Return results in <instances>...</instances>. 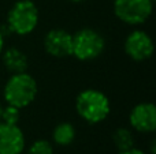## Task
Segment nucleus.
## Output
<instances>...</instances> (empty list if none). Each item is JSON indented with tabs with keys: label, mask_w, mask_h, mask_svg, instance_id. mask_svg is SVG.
<instances>
[{
	"label": "nucleus",
	"mask_w": 156,
	"mask_h": 154,
	"mask_svg": "<svg viewBox=\"0 0 156 154\" xmlns=\"http://www.w3.org/2000/svg\"><path fill=\"white\" fill-rule=\"evenodd\" d=\"M76 109L85 122L97 124L105 120L110 115V101L104 93L96 89H86L78 94Z\"/></svg>",
	"instance_id": "nucleus-1"
},
{
	"label": "nucleus",
	"mask_w": 156,
	"mask_h": 154,
	"mask_svg": "<svg viewBox=\"0 0 156 154\" xmlns=\"http://www.w3.org/2000/svg\"><path fill=\"white\" fill-rule=\"evenodd\" d=\"M4 100L8 105L25 108L34 101L37 95V83L34 78L26 72L12 74L4 86Z\"/></svg>",
	"instance_id": "nucleus-2"
},
{
	"label": "nucleus",
	"mask_w": 156,
	"mask_h": 154,
	"mask_svg": "<svg viewBox=\"0 0 156 154\" xmlns=\"http://www.w3.org/2000/svg\"><path fill=\"white\" fill-rule=\"evenodd\" d=\"M38 23V10L32 0H19L11 7L7 15V26L15 34L26 35Z\"/></svg>",
	"instance_id": "nucleus-3"
},
{
	"label": "nucleus",
	"mask_w": 156,
	"mask_h": 154,
	"mask_svg": "<svg viewBox=\"0 0 156 154\" xmlns=\"http://www.w3.org/2000/svg\"><path fill=\"white\" fill-rule=\"evenodd\" d=\"M105 46L104 37L94 29L78 30L76 34H73V55L78 60L89 62L103 53Z\"/></svg>",
	"instance_id": "nucleus-4"
},
{
	"label": "nucleus",
	"mask_w": 156,
	"mask_h": 154,
	"mask_svg": "<svg viewBox=\"0 0 156 154\" xmlns=\"http://www.w3.org/2000/svg\"><path fill=\"white\" fill-rule=\"evenodd\" d=\"M154 3L151 0H115L114 12L123 23L140 25L151 16Z\"/></svg>",
	"instance_id": "nucleus-5"
},
{
	"label": "nucleus",
	"mask_w": 156,
	"mask_h": 154,
	"mask_svg": "<svg viewBox=\"0 0 156 154\" xmlns=\"http://www.w3.org/2000/svg\"><path fill=\"white\" fill-rule=\"evenodd\" d=\"M125 52L136 62L148 60L154 53V41L143 30H134L125 41Z\"/></svg>",
	"instance_id": "nucleus-6"
},
{
	"label": "nucleus",
	"mask_w": 156,
	"mask_h": 154,
	"mask_svg": "<svg viewBox=\"0 0 156 154\" xmlns=\"http://www.w3.org/2000/svg\"><path fill=\"white\" fill-rule=\"evenodd\" d=\"M47 53L54 57H67L73 55V34L63 29H52L44 38Z\"/></svg>",
	"instance_id": "nucleus-7"
},
{
	"label": "nucleus",
	"mask_w": 156,
	"mask_h": 154,
	"mask_svg": "<svg viewBox=\"0 0 156 154\" xmlns=\"http://www.w3.org/2000/svg\"><path fill=\"white\" fill-rule=\"evenodd\" d=\"M130 126L138 132H152L156 128V108L151 102H141L132 109Z\"/></svg>",
	"instance_id": "nucleus-8"
},
{
	"label": "nucleus",
	"mask_w": 156,
	"mask_h": 154,
	"mask_svg": "<svg viewBox=\"0 0 156 154\" xmlns=\"http://www.w3.org/2000/svg\"><path fill=\"white\" fill-rule=\"evenodd\" d=\"M25 149V136L18 126L0 123V154H21Z\"/></svg>",
	"instance_id": "nucleus-9"
},
{
	"label": "nucleus",
	"mask_w": 156,
	"mask_h": 154,
	"mask_svg": "<svg viewBox=\"0 0 156 154\" xmlns=\"http://www.w3.org/2000/svg\"><path fill=\"white\" fill-rule=\"evenodd\" d=\"M3 64L11 74L26 72L29 60L27 56L18 48H8L3 53Z\"/></svg>",
	"instance_id": "nucleus-10"
},
{
	"label": "nucleus",
	"mask_w": 156,
	"mask_h": 154,
	"mask_svg": "<svg viewBox=\"0 0 156 154\" xmlns=\"http://www.w3.org/2000/svg\"><path fill=\"white\" fill-rule=\"evenodd\" d=\"M52 139L59 146H69L76 139V128L70 123H60L54 128Z\"/></svg>",
	"instance_id": "nucleus-11"
},
{
	"label": "nucleus",
	"mask_w": 156,
	"mask_h": 154,
	"mask_svg": "<svg viewBox=\"0 0 156 154\" xmlns=\"http://www.w3.org/2000/svg\"><path fill=\"white\" fill-rule=\"evenodd\" d=\"M112 142L119 152H125V150H129L132 147H134V136H133V132L129 128H125V127L116 128L112 135Z\"/></svg>",
	"instance_id": "nucleus-12"
},
{
	"label": "nucleus",
	"mask_w": 156,
	"mask_h": 154,
	"mask_svg": "<svg viewBox=\"0 0 156 154\" xmlns=\"http://www.w3.org/2000/svg\"><path fill=\"white\" fill-rule=\"evenodd\" d=\"M19 117H21V113H19V108H15V106H12V105H7L5 108H3L2 122H0V123L18 126Z\"/></svg>",
	"instance_id": "nucleus-13"
},
{
	"label": "nucleus",
	"mask_w": 156,
	"mask_h": 154,
	"mask_svg": "<svg viewBox=\"0 0 156 154\" xmlns=\"http://www.w3.org/2000/svg\"><path fill=\"white\" fill-rule=\"evenodd\" d=\"M27 154H54V147L51 142L45 139H38L32 143V146L27 150Z\"/></svg>",
	"instance_id": "nucleus-14"
},
{
	"label": "nucleus",
	"mask_w": 156,
	"mask_h": 154,
	"mask_svg": "<svg viewBox=\"0 0 156 154\" xmlns=\"http://www.w3.org/2000/svg\"><path fill=\"white\" fill-rule=\"evenodd\" d=\"M119 154H145L143 150L136 149V147H132L129 150H125V152H119Z\"/></svg>",
	"instance_id": "nucleus-15"
},
{
	"label": "nucleus",
	"mask_w": 156,
	"mask_h": 154,
	"mask_svg": "<svg viewBox=\"0 0 156 154\" xmlns=\"http://www.w3.org/2000/svg\"><path fill=\"white\" fill-rule=\"evenodd\" d=\"M3 45H4V37H3V32L0 30V53L3 51Z\"/></svg>",
	"instance_id": "nucleus-16"
},
{
	"label": "nucleus",
	"mask_w": 156,
	"mask_h": 154,
	"mask_svg": "<svg viewBox=\"0 0 156 154\" xmlns=\"http://www.w3.org/2000/svg\"><path fill=\"white\" fill-rule=\"evenodd\" d=\"M3 108H4V106L2 105V102H0V122H2V113H3Z\"/></svg>",
	"instance_id": "nucleus-17"
},
{
	"label": "nucleus",
	"mask_w": 156,
	"mask_h": 154,
	"mask_svg": "<svg viewBox=\"0 0 156 154\" xmlns=\"http://www.w3.org/2000/svg\"><path fill=\"white\" fill-rule=\"evenodd\" d=\"M71 2H76V3H80V2H83V0H71Z\"/></svg>",
	"instance_id": "nucleus-18"
},
{
	"label": "nucleus",
	"mask_w": 156,
	"mask_h": 154,
	"mask_svg": "<svg viewBox=\"0 0 156 154\" xmlns=\"http://www.w3.org/2000/svg\"><path fill=\"white\" fill-rule=\"evenodd\" d=\"M151 2H152V3H154V2H155V0H151Z\"/></svg>",
	"instance_id": "nucleus-19"
}]
</instances>
